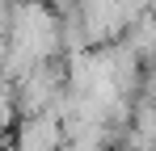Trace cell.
I'll return each instance as SVG.
<instances>
[{
	"instance_id": "1",
	"label": "cell",
	"mask_w": 156,
	"mask_h": 151,
	"mask_svg": "<svg viewBox=\"0 0 156 151\" xmlns=\"http://www.w3.org/2000/svg\"><path fill=\"white\" fill-rule=\"evenodd\" d=\"M13 113H17V92H13V80L0 72V126L13 122Z\"/></svg>"
}]
</instances>
